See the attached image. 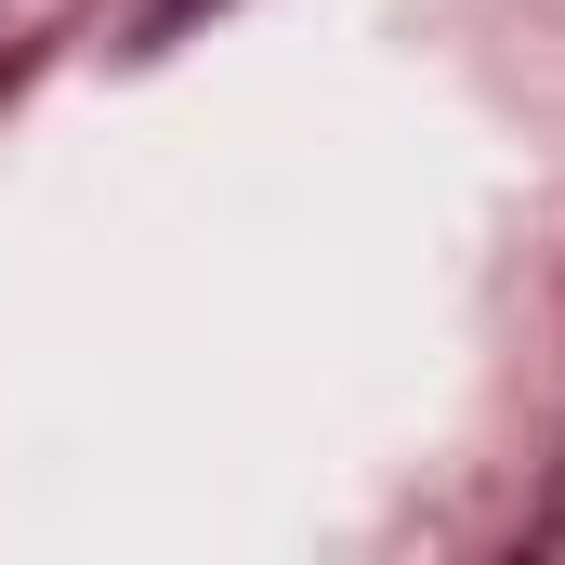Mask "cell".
Returning a JSON list of instances; mask_svg holds the SVG:
<instances>
[]
</instances>
